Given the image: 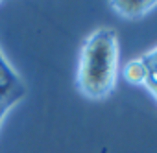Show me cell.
Instances as JSON below:
<instances>
[{
	"instance_id": "6da1fadb",
	"label": "cell",
	"mask_w": 157,
	"mask_h": 153,
	"mask_svg": "<svg viewBox=\"0 0 157 153\" xmlns=\"http://www.w3.org/2000/svg\"><path fill=\"white\" fill-rule=\"evenodd\" d=\"M117 66V43L113 33L100 32L91 44H87V52L83 57V87L91 96H102L113 87Z\"/></svg>"
}]
</instances>
